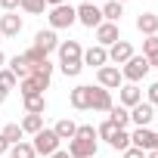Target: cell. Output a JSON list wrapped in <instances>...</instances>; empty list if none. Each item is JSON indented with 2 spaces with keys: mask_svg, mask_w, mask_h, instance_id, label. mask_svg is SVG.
<instances>
[{
  "mask_svg": "<svg viewBox=\"0 0 158 158\" xmlns=\"http://www.w3.org/2000/svg\"><path fill=\"white\" fill-rule=\"evenodd\" d=\"M56 53H59V68L65 77H77L84 71V47L77 40H62Z\"/></svg>",
  "mask_w": 158,
  "mask_h": 158,
  "instance_id": "1",
  "label": "cell"
},
{
  "mask_svg": "<svg viewBox=\"0 0 158 158\" xmlns=\"http://www.w3.org/2000/svg\"><path fill=\"white\" fill-rule=\"evenodd\" d=\"M47 19H50V28L59 31V28H71V25L77 22V13H74L71 3H62V6H53Z\"/></svg>",
  "mask_w": 158,
  "mask_h": 158,
  "instance_id": "2",
  "label": "cell"
},
{
  "mask_svg": "<svg viewBox=\"0 0 158 158\" xmlns=\"http://www.w3.org/2000/svg\"><path fill=\"white\" fill-rule=\"evenodd\" d=\"M146 74H149V62H146V56H130V59L124 62V68H121V77H124L127 84L143 81Z\"/></svg>",
  "mask_w": 158,
  "mask_h": 158,
  "instance_id": "3",
  "label": "cell"
},
{
  "mask_svg": "<svg viewBox=\"0 0 158 158\" xmlns=\"http://www.w3.org/2000/svg\"><path fill=\"white\" fill-rule=\"evenodd\" d=\"M59 143H62V139L53 133V127H44L40 133H34V143H31V146H34L37 155H47V158H50L53 152H59Z\"/></svg>",
  "mask_w": 158,
  "mask_h": 158,
  "instance_id": "4",
  "label": "cell"
},
{
  "mask_svg": "<svg viewBox=\"0 0 158 158\" xmlns=\"http://www.w3.org/2000/svg\"><path fill=\"white\" fill-rule=\"evenodd\" d=\"M96 149H99V143L96 139H87V136H74V139H68V155L71 158H93L96 155Z\"/></svg>",
  "mask_w": 158,
  "mask_h": 158,
  "instance_id": "5",
  "label": "cell"
},
{
  "mask_svg": "<svg viewBox=\"0 0 158 158\" xmlns=\"http://www.w3.org/2000/svg\"><path fill=\"white\" fill-rule=\"evenodd\" d=\"M74 13H77V22H81L84 28H99L102 25V10L96 6V3H81V6H74Z\"/></svg>",
  "mask_w": 158,
  "mask_h": 158,
  "instance_id": "6",
  "label": "cell"
},
{
  "mask_svg": "<svg viewBox=\"0 0 158 158\" xmlns=\"http://www.w3.org/2000/svg\"><path fill=\"white\" fill-rule=\"evenodd\" d=\"M130 146L133 149H143V152H155L158 149V133L149 130V127H136L130 133Z\"/></svg>",
  "mask_w": 158,
  "mask_h": 158,
  "instance_id": "7",
  "label": "cell"
},
{
  "mask_svg": "<svg viewBox=\"0 0 158 158\" xmlns=\"http://www.w3.org/2000/svg\"><path fill=\"white\" fill-rule=\"evenodd\" d=\"M96 81H99L102 90H118V87L124 84V77H121V68H118V65H102V68L96 71Z\"/></svg>",
  "mask_w": 158,
  "mask_h": 158,
  "instance_id": "8",
  "label": "cell"
},
{
  "mask_svg": "<svg viewBox=\"0 0 158 158\" xmlns=\"http://www.w3.org/2000/svg\"><path fill=\"white\" fill-rule=\"evenodd\" d=\"M47 87H50V77H47V74H28V77H22V81H19L22 99H25V96H34V93H44Z\"/></svg>",
  "mask_w": 158,
  "mask_h": 158,
  "instance_id": "9",
  "label": "cell"
},
{
  "mask_svg": "<svg viewBox=\"0 0 158 158\" xmlns=\"http://www.w3.org/2000/svg\"><path fill=\"white\" fill-rule=\"evenodd\" d=\"M68 102H71L77 112H87L90 102H93V87H90V84H77V87L68 93Z\"/></svg>",
  "mask_w": 158,
  "mask_h": 158,
  "instance_id": "10",
  "label": "cell"
},
{
  "mask_svg": "<svg viewBox=\"0 0 158 158\" xmlns=\"http://www.w3.org/2000/svg\"><path fill=\"white\" fill-rule=\"evenodd\" d=\"M118 40H121V28H118L115 22H102V25L96 28V44H99V47L109 50V47L118 44Z\"/></svg>",
  "mask_w": 158,
  "mask_h": 158,
  "instance_id": "11",
  "label": "cell"
},
{
  "mask_svg": "<svg viewBox=\"0 0 158 158\" xmlns=\"http://www.w3.org/2000/svg\"><path fill=\"white\" fill-rule=\"evenodd\" d=\"M34 47H37L44 56H50L53 50H59V37H56V31H53V28L37 31V34H34Z\"/></svg>",
  "mask_w": 158,
  "mask_h": 158,
  "instance_id": "12",
  "label": "cell"
},
{
  "mask_svg": "<svg viewBox=\"0 0 158 158\" xmlns=\"http://www.w3.org/2000/svg\"><path fill=\"white\" fill-rule=\"evenodd\" d=\"M130 56H136V53H133L130 40H124V37H121L118 44H112V47H109V62H115V65H124Z\"/></svg>",
  "mask_w": 158,
  "mask_h": 158,
  "instance_id": "13",
  "label": "cell"
},
{
  "mask_svg": "<svg viewBox=\"0 0 158 158\" xmlns=\"http://www.w3.org/2000/svg\"><path fill=\"white\" fill-rule=\"evenodd\" d=\"M152 118H155V106H149V102H136V106L130 109V121H133L136 127H149Z\"/></svg>",
  "mask_w": 158,
  "mask_h": 158,
  "instance_id": "14",
  "label": "cell"
},
{
  "mask_svg": "<svg viewBox=\"0 0 158 158\" xmlns=\"http://www.w3.org/2000/svg\"><path fill=\"white\" fill-rule=\"evenodd\" d=\"M22 19L16 16V13H3V16H0V34H3V37H19L22 34Z\"/></svg>",
  "mask_w": 158,
  "mask_h": 158,
  "instance_id": "15",
  "label": "cell"
},
{
  "mask_svg": "<svg viewBox=\"0 0 158 158\" xmlns=\"http://www.w3.org/2000/svg\"><path fill=\"white\" fill-rule=\"evenodd\" d=\"M106 62H109V50H106V47H99V44H96V47L84 50V65H93V68L99 71Z\"/></svg>",
  "mask_w": 158,
  "mask_h": 158,
  "instance_id": "16",
  "label": "cell"
},
{
  "mask_svg": "<svg viewBox=\"0 0 158 158\" xmlns=\"http://www.w3.org/2000/svg\"><path fill=\"white\" fill-rule=\"evenodd\" d=\"M136 31L146 34V37L158 34V16H155V13H139V16H136Z\"/></svg>",
  "mask_w": 158,
  "mask_h": 158,
  "instance_id": "17",
  "label": "cell"
},
{
  "mask_svg": "<svg viewBox=\"0 0 158 158\" xmlns=\"http://www.w3.org/2000/svg\"><path fill=\"white\" fill-rule=\"evenodd\" d=\"M115 102H112V90H102V87H93V102L90 109L93 112H109Z\"/></svg>",
  "mask_w": 158,
  "mask_h": 158,
  "instance_id": "18",
  "label": "cell"
},
{
  "mask_svg": "<svg viewBox=\"0 0 158 158\" xmlns=\"http://www.w3.org/2000/svg\"><path fill=\"white\" fill-rule=\"evenodd\" d=\"M118 90H121V106H124V109H133L136 102H143V93H139L136 84H124V87H118Z\"/></svg>",
  "mask_w": 158,
  "mask_h": 158,
  "instance_id": "19",
  "label": "cell"
},
{
  "mask_svg": "<svg viewBox=\"0 0 158 158\" xmlns=\"http://www.w3.org/2000/svg\"><path fill=\"white\" fill-rule=\"evenodd\" d=\"M6 68H10V71H13V74L19 77V81H22V77H28V74H31V62H28V59H25L22 53H19V56H13V59L6 62Z\"/></svg>",
  "mask_w": 158,
  "mask_h": 158,
  "instance_id": "20",
  "label": "cell"
},
{
  "mask_svg": "<svg viewBox=\"0 0 158 158\" xmlns=\"http://www.w3.org/2000/svg\"><path fill=\"white\" fill-rule=\"evenodd\" d=\"M53 133H56L59 139H74V133H77V124H74L71 118H59V121L53 124Z\"/></svg>",
  "mask_w": 158,
  "mask_h": 158,
  "instance_id": "21",
  "label": "cell"
},
{
  "mask_svg": "<svg viewBox=\"0 0 158 158\" xmlns=\"http://www.w3.org/2000/svg\"><path fill=\"white\" fill-rule=\"evenodd\" d=\"M143 56H146L149 68H152V65L158 68V34H152V37H146V40H143Z\"/></svg>",
  "mask_w": 158,
  "mask_h": 158,
  "instance_id": "22",
  "label": "cell"
},
{
  "mask_svg": "<svg viewBox=\"0 0 158 158\" xmlns=\"http://www.w3.org/2000/svg\"><path fill=\"white\" fill-rule=\"evenodd\" d=\"M121 16H124V3H118V0H109V3L102 6V22H121Z\"/></svg>",
  "mask_w": 158,
  "mask_h": 158,
  "instance_id": "23",
  "label": "cell"
},
{
  "mask_svg": "<svg viewBox=\"0 0 158 158\" xmlns=\"http://www.w3.org/2000/svg\"><path fill=\"white\" fill-rule=\"evenodd\" d=\"M44 112H47V99H44V93L25 96V115H44Z\"/></svg>",
  "mask_w": 158,
  "mask_h": 158,
  "instance_id": "24",
  "label": "cell"
},
{
  "mask_svg": "<svg viewBox=\"0 0 158 158\" xmlns=\"http://www.w3.org/2000/svg\"><path fill=\"white\" fill-rule=\"evenodd\" d=\"M109 121H112L115 127L124 130V127L130 124V109H124V106H112V109H109Z\"/></svg>",
  "mask_w": 158,
  "mask_h": 158,
  "instance_id": "25",
  "label": "cell"
},
{
  "mask_svg": "<svg viewBox=\"0 0 158 158\" xmlns=\"http://www.w3.org/2000/svg\"><path fill=\"white\" fill-rule=\"evenodd\" d=\"M19 127H22V133H31V136H34V133L44 130V115H25Z\"/></svg>",
  "mask_w": 158,
  "mask_h": 158,
  "instance_id": "26",
  "label": "cell"
},
{
  "mask_svg": "<svg viewBox=\"0 0 158 158\" xmlns=\"http://www.w3.org/2000/svg\"><path fill=\"white\" fill-rule=\"evenodd\" d=\"M10 158H37V152H34V146L31 143H16V146H10Z\"/></svg>",
  "mask_w": 158,
  "mask_h": 158,
  "instance_id": "27",
  "label": "cell"
},
{
  "mask_svg": "<svg viewBox=\"0 0 158 158\" xmlns=\"http://www.w3.org/2000/svg\"><path fill=\"white\" fill-rule=\"evenodd\" d=\"M0 136H3L10 146H16V143H22V136H25V133H22V127H19V124H6L3 130H0Z\"/></svg>",
  "mask_w": 158,
  "mask_h": 158,
  "instance_id": "28",
  "label": "cell"
},
{
  "mask_svg": "<svg viewBox=\"0 0 158 158\" xmlns=\"http://www.w3.org/2000/svg\"><path fill=\"white\" fill-rule=\"evenodd\" d=\"M109 146H112V149H118V152L130 149V133H127V130H115V133H112V139H109Z\"/></svg>",
  "mask_w": 158,
  "mask_h": 158,
  "instance_id": "29",
  "label": "cell"
},
{
  "mask_svg": "<svg viewBox=\"0 0 158 158\" xmlns=\"http://www.w3.org/2000/svg\"><path fill=\"white\" fill-rule=\"evenodd\" d=\"M19 10H25L28 16H40L47 10V0H19Z\"/></svg>",
  "mask_w": 158,
  "mask_h": 158,
  "instance_id": "30",
  "label": "cell"
},
{
  "mask_svg": "<svg viewBox=\"0 0 158 158\" xmlns=\"http://www.w3.org/2000/svg\"><path fill=\"white\" fill-rule=\"evenodd\" d=\"M0 87H3V90L10 93L13 87H19V77H16V74H13L10 68H0Z\"/></svg>",
  "mask_w": 158,
  "mask_h": 158,
  "instance_id": "31",
  "label": "cell"
},
{
  "mask_svg": "<svg viewBox=\"0 0 158 158\" xmlns=\"http://www.w3.org/2000/svg\"><path fill=\"white\" fill-rule=\"evenodd\" d=\"M22 56H25V59H28V62H31V68H34V65H40V62H47V59H50V56H44V53H40V50H37V47H28V50H25V53H22Z\"/></svg>",
  "mask_w": 158,
  "mask_h": 158,
  "instance_id": "32",
  "label": "cell"
},
{
  "mask_svg": "<svg viewBox=\"0 0 158 158\" xmlns=\"http://www.w3.org/2000/svg\"><path fill=\"white\" fill-rule=\"evenodd\" d=\"M115 130H121V127H115V124H112V121H102V124H99V127H96V139H106V143H109V139H112V133H115Z\"/></svg>",
  "mask_w": 158,
  "mask_h": 158,
  "instance_id": "33",
  "label": "cell"
},
{
  "mask_svg": "<svg viewBox=\"0 0 158 158\" xmlns=\"http://www.w3.org/2000/svg\"><path fill=\"white\" fill-rule=\"evenodd\" d=\"M74 136H87V139H96V127L93 124H77V133Z\"/></svg>",
  "mask_w": 158,
  "mask_h": 158,
  "instance_id": "34",
  "label": "cell"
},
{
  "mask_svg": "<svg viewBox=\"0 0 158 158\" xmlns=\"http://www.w3.org/2000/svg\"><path fill=\"white\" fill-rule=\"evenodd\" d=\"M146 102H149V106H158V81L149 84V90H146Z\"/></svg>",
  "mask_w": 158,
  "mask_h": 158,
  "instance_id": "35",
  "label": "cell"
},
{
  "mask_svg": "<svg viewBox=\"0 0 158 158\" xmlns=\"http://www.w3.org/2000/svg\"><path fill=\"white\" fill-rule=\"evenodd\" d=\"M121 155H124V158H146V152H143V149H133V146H130V149H124Z\"/></svg>",
  "mask_w": 158,
  "mask_h": 158,
  "instance_id": "36",
  "label": "cell"
},
{
  "mask_svg": "<svg viewBox=\"0 0 158 158\" xmlns=\"http://www.w3.org/2000/svg\"><path fill=\"white\" fill-rule=\"evenodd\" d=\"M0 6H3V10H6V13H13V10H16V6H19V0H0Z\"/></svg>",
  "mask_w": 158,
  "mask_h": 158,
  "instance_id": "37",
  "label": "cell"
},
{
  "mask_svg": "<svg viewBox=\"0 0 158 158\" xmlns=\"http://www.w3.org/2000/svg\"><path fill=\"white\" fill-rule=\"evenodd\" d=\"M6 152H10V143H6L3 136H0V155H6Z\"/></svg>",
  "mask_w": 158,
  "mask_h": 158,
  "instance_id": "38",
  "label": "cell"
},
{
  "mask_svg": "<svg viewBox=\"0 0 158 158\" xmlns=\"http://www.w3.org/2000/svg\"><path fill=\"white\" fill-rule=\"evenodd\" d=\"M62 3H68V0H47V6L53 10V6H62Z\"/></svg>",
  "mask_w": 158,
  "mask_h": 158,
  "instance_id": "39",
  "label": "cell"
},
{
  "mask_svg": "<svg viewBox=\"0 0 158 158\" xmlns=\"http://www.w3.org/2000/svg\"><path fill=\"white\" fill-rule=\"evenodd\" d=\"M50 158H71V155H68V152H62V149H59V152H53V155H50Z\"/></svg>",
  "mask_w": 158,
  "mask_h": 158,
  "instance_id": "40",
  "label": "cell"
},
{
  "mask_svg": "<svg viewBox=\"0 0 158 158\" xmlns=\"http://www.w3.org/2000/svg\"><path fill=\"white\" fill-rule=\"evenodd\" d=\"M6 96H10V93H6L3 87H0V106H3V102H6Z\"/></svg>",
  "mask_w": 158,
  "mask_h": 158,
  "instance_id": "41",
  "label": "cell"
},
{
  "mask_svg": "<svg viewBox=\"0 0 158 158\" xmlns=\"http://www.w3.org/2000/svg\"><path fill=\"white\" fill-rule=\"evenodd\" d=\"M0 68H6V56H3V50H0Z\"/></svg>",
  "mask_w": 158,
  "mask_h": 158,
  "instance_id": "42",
  "label": "cell"
},
{
  "mask_svg": "<svg viewBox=\"0 0 158 158\" xmlns=\"http://www.w3.org/2000/svg\"><path fill=\"white\" fill-rule=\"evenodd\" d=\"M146 158H158V149L155 152H146Z\"/></svg>",
  "mask_w": 158,
  "mask_h": 158,
  "instance_id": "43",
  "label": "cell"
},
{
  "mask_svg": "<svg viewBox=\"0 0 158 158\" xmlns=\"http://www.w3.org/2000/svg\"><path fill=\"white\" fill-rule=\"evenodd\" d=\"M81 3H96V0H81Z\"/></svg>",
  "mask_w": 158,
  "mask_h": 158,
  "instance_id": "44",
  "label": "cell"
},
{
  "mask_svg": "<svg viewBox=\"0 0 158 158\" xmlns=\"http://www.w3.org/2000/svg\"><path fill=\"white\" fill-rule=\"evenodd\" d=\"M118 3H127V0H118Z\"/></svg>",
  "mask_w": 158,
  "mask_h": 158,
  "instance_id": "45",
  "label": "cell"
},
{
  "mask_svg": "<svg viewBox=\"0 0 158 158\" xmlns=\"http://www.w3.org/2000/svg\"><path fill=\"white\" fill-rule=\"evenodd\" d=\"M0 40H3V34H0Z\"/></svg>",
  "mask_w": 158,
  "mask_h": 158,
  "instance_id": "46",
  "label": "cell"
}]
</instances>
